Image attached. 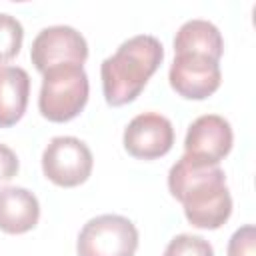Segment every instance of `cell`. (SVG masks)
I'll list each match as a JSON object with an SVG mask.
<instances>
[{
  "mask_svg": "<svg viewBox=\"0 0 256 256\" xmlns=\"http://www.w3.org/2000/svg\"><path fill=\"white\" fill-rule=\"evenodd\" d=\"M168 190L182 204L186 220L196 228L216 230L232 214V196L220 166H198L180 156L168 172Z\"/></svg>",
  "mask_w": 256,
  "mask_h": 256,
  "instance_id": "1",
  "label": "cell"
},
{
  "mask_svg": "<svg viewBox=\"0 0 256 256\" xmlns=\"http://www.w3.org/2000/svg\"><path fill=\"white\" fill-rule=\"evenodd\" d=\"M162 60L164 46L156 36L138 34L124 40L118 50L100 64L104 100L110 106L134 102Z\"/></svg>",
  "mask_w": 256,
  "mask_h": 256,
  "instance_id": "2",
  "label": "cell"
},
{
  "mask_svg": "<svg viewBox=\"0 0 256 256\" xmlns=\"http://www.w3.org/2000/svg\"><path fill=\"white\" fill-rule=\"evenodd\" d=\"M88 74L84 66L64 64L42 74L38 110L50 122H68L76 118L88 102Z\"/></svg>",
  "mask_w": 256,
  "mask_h": 256,
  "instance_id": "3",
  "label": "cell"
},
{
  "mask_svg": "<svg viewBox=\"0 0 256 256\" xmlns=\"http://www.w3.org/2000/svg\"><path fill=\"white\" fill-rule=\"evenodd\" d=\"M138 230L132 220L120 214H100L90 218L76 240L78 256H134Z\"/></svg>",
  "mask_w": 256,
  "mask_h": 256,
  "instance_id": "4",
  "label": "cell"
},
{
  "mask_svg": "<svg viewBox=\"0 0 256 256\" xmlns=\"http://www.w3.org/2000/svg\"><path fill=\"white\" fill-rule=\"evenodd\" d=\"M94 158L86 142L76 136H54L42 152L44 176L62 188H74L92 174Z\"/></svg>",
  "mask_w": 256,
  "mask_h": 256,
  "instance_id": "5",
  "label": "cell"
},
{
  "mask_svg": "<svg viewBox=\"0 0 256 256\" xmlns=\"http://www.w3.org/2000/svg\"><path fill=\"white\" fill-rule=\"evenodd\" d=\"M32 64L38 72H46L64 64L82 66L88 58V42L86 38L72 26L56 24L42 28L32 40L30 48Z\"/></svg>",
  "mask_w": 256,
  "mask_h": 256,
  "instance_id": "6",
  "label": "cell"
},
{
  "mask_svg": "<svg viewBox=\"0 0 256 256\" xmlns=\"http://www.w3.org/2000/svg\"><path fill=\"white\" fill-rule=\"evenodd\" d=\"M234 134L224 116L204 114L198 116L186 132L184 156L198 166H218L232 150Z\"/></svg>",
  "mask_w": 256,
  "mask_h": 256,
  "instance_id": "7",
  "label": "cell"
},
{
  "mask_svg": "<svg viewBox=\"0 0 256 256\" xmlns=\"http://www.w3.org/2000/svg\"><path fill=\"white\" fill-rule=\"evenodd\" d=\"M124 148L138 160H156L166 156L174 146V126L158 112H142L124 128Z\"/></svg>",
  "mask_w": 256,
  "mask_h": 256,
  "instance_id": "8",
  "label": "cell"
},
{
  "mask_svg": "<svg viewBox=\"0 0 256 256\" xmlns=\"http://www.w3.org/2000/svg\"><path fill=\"white\" fill-rule=\"evenodd\" d=\"M172 90L186 100H204L212 96L222 82L218 62L196 54H174L168 70Z\"/></svg>",
  "mask_w": 256,
  "mask_h": 256,
  "instance_id": "9",
  "label": "cell"
},
{
  "mask_svg": "<svg viewBox=\"0 0 256 256\" xmlns=\"http://www.w3.org/2000/svg\"><path fill=\"white\" fill-rule=\"evenodd\" d=\"M40 218V202L28 188H0V230L6 234L30 232Z\"/></svg>",
  "mask_w": 256,
  "mask_h": 256,
  "instance_id": "10",
  "label": "cell"
},
{
  "mask_svg": "<svg viewBox=\"0 0 256 256\" xmlns=\"http://www.w3.org/2000/svg\"><path fill=\"white\" fill-rule=\"evenodd\" d=\"M222 52H224L222 34L208 20L202 18L188 20L178 28L174 36V54H196L218 62Z\"/></svg>",
  "mask_w": 256,
  "mask_h": 256,
  "instance_id": "11",
  "label": "cell"
},
{
  "mask_svg": "<svg viewBox=\"0 0 256 256\" xmlns=\"http://www.w3.org/2000/svg\"><path fill=\"white\" fill-rule=\"evenodd\" d=\"M30 76L20 66L0 68V128L14 126L26 112Z\"/></svg>",
  "mask_w": 256,
  "mask_h": 256,
  "instance_id": "12",
  "label": "cell"
},
{
  "mask_svg": "<svg viewBox=\"0 0 256 256\" xmlns=\"http://www.w3.org/2000/svg\"><path fill=\"white\" fill-rule=\"evenodd\" d=\"M24 40V28L18 18L0 12V66L18 56Z\"/></svg>",
  "mask_w": 256,
  "mask_h": 256,
  "instance_id": "13",
  "label": "cell"
},
{
  "mask_svg": "<svg viewBox=\"0 0 256 256\" xmlns=\"http://www.w3.org/2000/svg\"><path fill=\"white\" fill-rule=\"evenodd\" d=\"M162 256H214V248L202 236L178 234L168 242Z\"/></svg>",
  "mask_w": 256,
  "mask_h": 256,
  "instance_id": "14",
  "label": "cell"
},
{
  "mask_svg": "<svg viewBox=\"0 0 256 256\" xmlns=\"http://www.w3.org/2000/svg\"><path fill=\"white\" fill-rule=\"evenodd\" d=\"M226 254L228 256H256V230L252 224H244L230 236Z\"/></svg>",
  "mask_w": 256,
  "mask_h": 256,
  "instance_id": "15",
  "label": "cell"
},
{
  "mask_svg": "<svg viewBox=\"0 0 256 256\" xmlns=\"http://www.w3.org/2000/svg\"><path fill=\"white\" fill-rule=\"evenodd\" d=\"M20 162L12 148L6 144H0V182H8L18 174Z\"/></svg>",
  "mask_w": 256,
  "mask_h": 256,
  "instance_id": "16",
  "label": "cell"
}]
</instances>
